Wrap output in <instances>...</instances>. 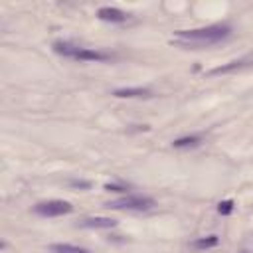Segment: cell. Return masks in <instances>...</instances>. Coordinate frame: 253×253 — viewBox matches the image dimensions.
Returning <instances> with one entry per match:
<instances>
[{
  "label": "cell",
  "instance_id": "6da1fadb",
  "mask_svg": "<svg viewBox=\"0 0 253 253\" xmlns=\"http://www.w3.org/2000/svg\"><path fill=\"white\" fill-rule=\"evenodd\" d=\"M229 34H231V26L211 24L196 30H178L174 36H176V42L182 45H208V43H217L225 40Z\"/></svg>",
  "mask_w": 253,
  "mask_h": 253
},
{
  "label": "cell",
  "instance_id": "7a4b0ae2",
  "mask_svg": "<svg viewBox=\"0 0 253 253\" xmlns=\"http://www.w3.org/2000/svg\"><path fill=\"white\" fill-rule=\"evenodd\" d=\"M53 51L63 55V57L75 59V61H109L113 57L107 51L85 47V45H79V43H73V42H65V40L53 42Z\"/></svg>",
  "mask_w": 253,
  "mask_h": 253
},
{
  "label": "cell",
  "instance_id": "3957f363",
  "mask_svg": "<svg viewBox=\"0 0 253 253\" xmlns=\"http://www.w3.org/2000/svg\"><path fill=\"white\" fill-rule=\"evenodd\" d=\"M107 208L144 211V210L154 208V200L148 198V196H142V194H125V196H121V198H117V200H111V202L107 204Z\"/></svg>",
  "mask_w": 253,
  "mask_h": 253
},
{
  "label": "cell",
  "instance_id": "277c9868",
  "mask_svg": "<svg viewBox=\"0 0 253 253\" xmlns=\"http://www.w3.org/2000/svg\"><path fill=\"white\" fill-rule=\"evenodd\" d=\"M73 206L65 200H45V202H38L32 211L40 217H57V215H65L71 213Z\"/></svg>",
  "mask_w": 253,
  "mask_h": 253
},
{
  "label": "cell",
  "instance_id": "5b68a950",
  "mask_svg": "<svg viewBox=\"0 0 253 253\" xmlns=\"http://www.w3.org/2000/svg\"><path fill=\"white\" fill-rule=\"evenodd\" d=\"M97 18L103 22H111V24H123V22H126L128 14H125L123 10H119L115 6H103L97 10Z\"/></svg>",
  "mask_w": 253,
  "mask_h": 253
},
{
  "label": "cell",
  "instance_id": "8992f818",
  "mask_svg": "<svg viewBox=\"0 0 253 253\" xmlns=\"http://www.w3.org/2000/svg\"><path fill=\"white\" fill-rule=\"evenodd\" d=\"M113 95L119 99H148L152 91L146 87H121V89H115Z\"/></svg>",
  "mask_w": 253,
  "mask_h": 253
},
{
  "label": "cell",
  "instance_id": "52a82bcc",
  "mask_svg": "<svg viewBox=\"0 0 253 253\" xmlns=\"http://www.w3.org/2000/svg\"><path fill=\"white\" fill-rule=\"evenodd\" d=\"M77 225H79V227H89V229H111V227L117 225V221L111 219V217L93 215V217H83Z\"/></svg>",
  "mask_w": 253,
  "mask_h": 253
},
{
  "label": "cell",
  "instance_id": "ba28073f",
  "mask_svg": "<svg viewBox=\"0 0 253 253\" xmlns=\"http://www.w3.org/2000/svg\"><path fill=\"white\" fill-rule=\"evenodd\" d=\"M249 61L247 59H235V61H229V63H223V65H217L210 71H206L208 75H219V73H231V71H237L241 67H245Z\"/></svg>",
  "mask_w": 253,
  "mask_h": 253
},
{
  "label": "cell",
  "instance_id": "9c48e42d",
  "mask_svg": "<svg viewBox=\"0 0 253 253\" xmlns=\"http://www.w3.org/2000/svg\"><path fill=\"white\" fill-rule=\"evenodd\" d=\"M202 140H204V136L196 132V134H186V136L176 138V140L172 142V146H174V148H194V146L202 144Z\"/></svg>",
  "mask_w": 253,
  "mask_h": 253
},
{
  "label": "cell",
  "instance_id": "30bf717a",
  "mask_svg": "<svg viewBox=\"0 0 253 253\" xmlns=\"http://www.w3.org/2000/svg\"><path fill=\"white\" fill-rule=\"evenodd\" d=\"M49 251H51V253H91V251H87L85 247L71 245V243H51V245H49Z\"/></svg>",
  "mask_w": 253,
  "mask_h": 253
},
{
  "label": "cell",
  "instance_id": "8fae6325",
  "mask_svg": "<svg viewBox=\"0 0 253 253\" xmlns=\"http://www.w3.org/2000/svg\"><path fill=\"white\" fill-rule=\"evenodd\" d=\"M217 243H219L217 235H206V237H198L196 241H192V247H196V249H211Z\"/></svg>",
  "mask_w": 253,
  "mask_h": 253
},
{
  "label": "cell",
  "instance_id": "7c38bea8",
  "mask_svg": "<svg viewBox=\"0 0 253 253\" xmlns=\"http://www.w3.org/2000/svg\"><path fill=\"white\" fill-rule=\"evenodd\" d=\"M233 208H235L233 200H223V202L217 204V213H219V215H229V213L233 211Z\"/></svg>",
  "mask_w": 253,
  "mask_h": 253
},
{
  "label": "cell",
  "instance_id": "4fadbf2b",
  "mask_svg": "<svg viewBox=\"0 0 253 253\" xmlns=\"http://www.w3.org/2000/svg\"><path fill=\"white\" fill-rule=\"evenodd\" d=\"M105 190L107 192H119V194H126V186H123V184H117V182H111V184H105Z\"/></svg>",
  "mask_w": 253,
  "mask_h": 253
},
{
  "label": "cell",
  "instance_id": "5bb4252c",
  "mask_svg": "<svg viewBox=\"0 0 253 253\" xmlns=\"http://www.w3.org/2000/svg\"><path fill=\"white\" fill-rule=\"evenodd\" d=\"M71 186H77V188H91V182H85V180H71Z\"/></svg>",
  "mask_w": 253,
  "mask_h": 253
},
{
  "label": "cell",
  "instance_id": "9a60e30c",
  "mask_svg": "<svg viewBox=\"0 0 253 253\" xmlns=\"http://www.w3.org/2000/svg\"><path fill=\"white\" fill-rule=\"evenodd\" d=\"M239 253H249V251H239Z\"/></svg>",
  "mask_w": 253,
  "mask_h": 253
}]
</instances>
